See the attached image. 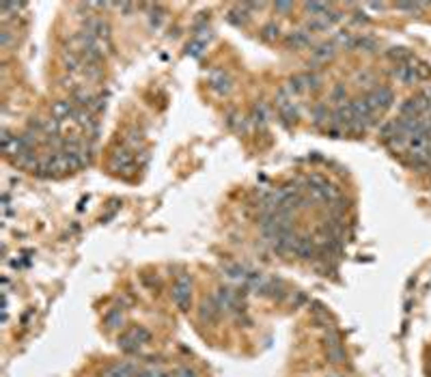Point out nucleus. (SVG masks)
Returning <instances> with one entry per match:
<instances>
[{
	"instance_id": "1",
	"label": "nucleus",
	"mask_w": 431,
	"mask_h": 377,
	"mask_svg": "<svg viewBox=\"0 0 431 377\" xmlns=\"http://www.w3.org/2000/svg\"><path fill=\"white\" fill-rule=\"evenodd\" d=\"M190 287H192V278H190L188 274H179L177 283H175V287H173V300L181 310H188L190 300H192Z\"/></svg>"
},
{
	"instance_id": "2",
	"label": "nucleus",
	"mask_w": 431,
	"mask_h": 377,
	"mask_svg": "<svg viewBox=\"0 0 431 377\" xmlns=\"http://www.w3.org/2000/svg\"><path fill=\"white\" fill-rule=\"evenodd\" d=\"M110 166H113L115 173H123V175H130L132 168H134V153L132 149L127 147H119L115 149L113 159H110Z\"/></svg>"
},
{
	"instance_id": "3",
	"label": "nucleus",
	"mask_w": 431,
	"mask_h": 377,
	"mask_svg": "<svg viewBox=\"0 0 431 377\" xmlns=\"http://www.w3.org/2000/svg\"><path fill=\"white\" fill-rule=\"evenodd\" d=\"M364 97H366V101H369L371 106H373L375 112L388 108L390 103L395 101V95H393V91H390L388 86H378V89H373V91L366 93Z\"/></svg>"
},
{
	"instance_id": "4",
	"label": "nucleus",
	"mask_w": 431,
	"mask_h": 377,
	"mask_svg": "<svg viewBox=\"0 0 431 377\" xmlns=\"http://www.w3.org/2000/svg\"><path fill=\"white\" fill-rule=\"evenodd\" d=\"M209 86H211V91L213 93H218V95H229L231 91V78L229 74H225L222 69H216L211 71V76H209Z\"/></svg>"
},
{
	"instance_id": "5",
	"label": "nucleus",
	"mask_w": 431,
	"mask_h": 377,
	"mask_svg": "<svg viewBox=\"0 0 431 377\" xmlns=\"http://www.w3.org/2000/svg\"><path fill=\"white\" fill-rule=\"evenodd\" d=\"M295 254L302 256V259H315L319 254L317 246L313 242V237L310 235H300V242H298V248H295Z\"/></svg>"
},
{
	"instance_id": "6",
	"label": "nucleus",
	"mask_w": 431,
	"mask_h": 377,
	"mask_svg": "<svg viewBox=\"0 0 431 377\" xmlns=\"http://www.w3.org/2000/svg\"><path fill=\"white\" fill-rule=\"evenodd\" d=\"M220 306H218V302H216L213 298H209V300H205L203 304H201V310H198V315H201V319L203 321H207V324H213L216 319H218V315H220Z\"/></svg>"
},
{
	"instance_id": "7",
	"label": "nucleus",
	"mask_w": 431,
	"mask_h": 377,
	"mask_svg": "<svg viewBox=\"0 0 431 377\" xmlns=\"http://www.w3.org/2000/svg\"><path fill=\"white\" fill-rule=\"evenodd\" d=\"M101 377H138V373L134 371V366H132V364H127V362H119V364L108 366L106 371L101 373Z\"/></svg>"
},
{
	"instance_id": "8",
	"label": "nucleus",
	"mask_w": 431,
	"mask_h": 377,
	"mask_svg": "<svg viewBox=\"0 0 431 377\" xmlns=\"http://www.w3.org/2000/svg\"><path fill=\"white\" fill-rule=\"evenodd\" d=\"M334 52H337V45H334L332 41H326V43H319L313 52H310V56H313V61L315 63H326V61H330Z\"/></svg>"
},
{
	"instance_id": "9",
	"label": "nucleus",
	"mask_w": 431,
	"mask_h": 377,
	"mask_svg": "<svg viewBox=\"0 0 431 377\" xmlns=\"http://www.w3.org/2000/svg\"><path fill=\"white\" fill-rule=\"evenodd\" d=\"M13 164L15 166H20V168H24V171H37V166H39V159H37V155H35V151H24V153H20L18 157H13Z\"/></svg>"
},
{
	"instance_id": "10",
	"label": "nucleus",
	"mask_w": 431,
	"mask_h": 377,
	"mask_svg": "<svg viewBox=\"0 0 431 377\" xmlns=\"http://www.w3.org/2000/svg\"><path fill=\"white\" fill-rule=\"evenodd\" d=\"M313 43V39L306 30H295V33H289L287 35V45L293 47V50H300V47H308Z\"/></svg>"
},
{
	"instance_id": "11",
	"label": "nucleus",
	"mask_w": 431,
	"mask_h": 377,
	"mask_svg": "<svg viewBox=\"0 0 431 377\" xmlns=\"http://www.w3.org/2000/svg\"><path fill=\"white\" fill-rule=\"evenodd\" d=\"M248 9H246V5H237V7H233V9L229 11V15H227V20L231 22V24H235V26H244L246 22H248Z\"/></svg>"
},
{
	"instance_id": "12",
	"label": "nucleus",
	"mask_w": 431,
	"mask_h": 377,
	"mask_svg": "<svg viewBox=\"0 0 431 377\" xmlns=\"http://www.w3.org/2000/svg\"><path fill=\"white\" fill-rule=\"evenodd\" d=\"M138 341L134 339L132 332H125L123 336H119V349L125 351V354H134V351H138Z\"/></svg>"
},
{
	"instance_id": "13",
	"label": "nucleus",
	"mask_w": 431,
	"mask_h": 377,
	"mask_svg": "<svg viewBox=\"0 0 431 377\" xmlns=\"http://www.w3.org/2000/svg\"><path fill=\"white\" fill-rule=\"evenodd\" d=\"M330 117H332V112L328 110V106H324V103H319V106L313 108V123L317 127H321L324 123H330Z\"/></svg>"
},
{
	"instance_id": "14",
	"label": "nucleus",
	"mask_w": 431,
	"mask_h": 377,
	"mask_svg": "<svg viewBox=\"0 0 431 377\" xmlns=\"http://www.w3.org/2000/svg\"><path fill=\"white\" fill-rule=\"evenodd\" d=\"M300 78V82H302V86H304V91H308V89H319V84H321V78H319L315 71H304V74H300L298 76Z\"/></svg>"
},
{
	"instance_id": "15",
	"label": "nucleus",
	"mask_w": 431,
	"mask_h": 377,
	"mask_svg": "<svg viewBox=\"0 0 431 377\" xmlns=\"http://www.w3.org/2000/svg\"><path fill=\"white\" fill-rule=\"evenodd\" d=\"M103 324H106L110 330H115V328H119V326H123V312L121 310H117V308H113L106 315V319H103Z\"/></svg>"
},
{
	"instance_id": "16",
	"label": "nucleus",
	"mask_w": 431,
	"mask_h": 377,
	"mask_svg": "<svg viewBox=\"0 0 431 377\" xmlns=\"http://www.w3.org/2000/svg\"><path fill=\"white\" fill-rule=\"evenodd\" d=\"M261 37L265 39V41H276V39L281 37V28H278L274 22H270V24H265V26L261 28Z\"/></svg>"
},
{
	"instance_id": "17",
	"label": "nucleus",
	"mask_w": 431,
	"mask_h": 377,
	"mask_svg": "<svg viewBox=\"0 0 431 377\" xmlns=\"http://www.w3.org/2000/svg\"><path fill=\"white\" fill-rule=\"evenodd\" d=\"M334 45H341V47H356V37L352 33H337V37H334Z\"/></svg>"
},
{
	"instance_id": "18",
	"label": "nucleus",
	"mask_w": 431,
	"mask_h": 377,
	"mask_svg": "<svg viewBox=\"0 0 431 377\" xmlns=\"http://www.w3.org/2000/svg\"><path fill=\"white\" fill-rule=\"evenodd\" d=\"M225 272H227L229 278H239V280H244L246 274H248L250 270H246L244 265H237V263H229V265L225 267Z\"/></svg>"
},
{
	"instance_id": "19",
	"label": "nucleus",
	"mask_w": 431,
	"mask_h": 377,
	"mask_svg": "<svg viewBox=\"0 0 431 377\" xmlns=\"http://www.w3.org/2000/svg\"><path fill=\"white\" fill-rule=\"evenodd\" d=\"M328 360L332 364H341V362H345V349H343V345H339V347H328Z\"/></svg>"
},
{
	"instance_id": "20",
	"label": "nucleus",
	"mask_w": 431,
	"mask_h": 377,
	"mask_svg": "<svg viewBox=\"0 0 431 377\" xmlns=\"http://www.w3.org/2000/svg\"><path fill=\"white\" fill-rule=\"evenodd\" d=\"M332 24L326 20V18H310L306 22V30H328Z\"/></svg>"
},
{
	"instance_id": "21",
	"label": "nucleus",
	"mask_w": 431,
	"mask_h": 377,
	"mask_svg": "<svg viewBox=\"0 0 431 377\" xmlns=\"http://www.w3.org/2000/svg\"><path fill=\"white\" fill-rule=\"evenodd\" d=\"M324 341H326V345H328V347H339V345H341V334L330 326L328 330H326Z\"/></svg>"
},
{
	"instance_id": "22",
	"label": "nucleus",
	"mask_w": 431,
	"mask_h": 377,
	"mask_svg": "<svg viewBox=\"0 0 431 377\" xmlns=\"http://www.w3.org/2000/svg\"><path fill=\"white\" fill-rule=\"evenodd\" d=\"M252 119H254V123H265L267 121V108H265V103H257L252 110Z\"/></svg>"
},
{
	"instance_id": "23",
	"label": "nucleus",
	"mask_w": 431,
	"mask_h": 377,
	"mask_svg": "<svg viewBox=\"0 0 431 377\" xmlns=\"http://www.w3.org/2000/svg\"><path fill=\"white\" fill-rule=\"evenodd\" d=\"M132 334H134V339L138 341V345H142V343H149V339H151V334H149V330H145V328H140V326H136V328H132L130 330Z\"/></svg>"
},
{
	"instance_id": "24",
	"label": "nucleus",
	"mask_w": 431,
	"mask_h": 377,
	"mask_svg": "<svg viewBox=\"0 0 431 377\" xmlns=\"http://www.w3.org/2000/svg\"><path fill=\"white\" fill-rule=\"evenodd\" d=\"M205 50V41H201V39H192V43H188V54L190 56H201Z\"/></svg>"
},
{
	"instance_id": "25",
	"label": "nucleus",
	"mask_w": 431,
	"mask_h": 377,
	"mask_svg": "<svg viewBox=\"0 0 431 377\" xmlns=\"http://www.w3.org/2000/svg\"><path fill=\"white\" fill-rule=\"evenodd\" d=\"M397 9H401V11H412V13H416V11H422V9H427V5H425V3H399V5H397Z\"/></svg>"
},
{
	"instance_id": "26",
	"label": "nucleus",
	"mask_w": 431,
	"mask_h": 377,
	"mask_svg": "<svg viewBox=\"0 0 431 377\" xmlns=\"http://www.w3.org/2000/svg\"><path fill=\"white\" fill-rule=\"evenodd\" d=\"M330 97H332V101H339V103H343V101H345V97H347V91H345V86H343V84H337V86H334V89H332Z\"/></svg>"
},
{
	"instance_id": "27",
	"label": "nucleus",
	"mask_w": 431,
	"mask_h": 377,
	"mask_svg": "<svg viewBox=\"0 0 431 377\" xmlns=\"http://www.w3.org/2000/svg\"><path fill=\"white\" fill-rule=\"evenodd\" d=\"M375 43L371 37H356V47H362V50H366V52H371V50H375Z\"/></svg>"
},
{
	"instance_id": "28",
	"label": "nucleus",
	"mask_w": 431,
	"mask_h": 377,
	"mask_svg": "<svg viewBox=\"0 0 431 377\" xmlns=\"http://www.w3.org/2000/svg\"><path fill=\"white\" fill-rule=\"evenodd\" d=\"M140 140H142V138H140V134H138L136 130H132L130 134L125 136V144H127V149H136L138 144H140Z\"/></svg>"
},
{
	"instance_id": "29",
	"label": "nucleus",
	"mask_w": 431,
	"mask_h": 377,
	"mask_svg": "<svg viewBox=\"0 0 431 377\" xmlns=\"http://www.w3.org/2000/svg\"><path fill=\"white\" fill-rule=\"evenodd\" d=\"M175 377H196V371L194 368H190V366H181V368H177Z\"/></svg>"
},
{
	"instance_id": "30",
	"label": "nucleus",
	"mask_w": 431,
	"mask_h": 377,
	"mask_svg": "<svg viewBox=\"0 0 431 377\" xmlns=\"http://www.w3.org/2000/svg\"><path fill=\"white\" fill-rule=\"evenodd\" d=\"M274 9L281 13H289V11H293V3H276Z\"/></svg>"
},
{
	"instance_id": "31",
	"label": "nucleus",
	"mask_w": 431,
	"mask_h": 377,
	"mask_svg": "<svg viewBox=\"0 0 431 377\" xmlns=\"http://www.w3.org/2000/svg\"><path fill=\"white\" fill-rule=\"evenodd\" d=\"M304 302H306V295H304V293H300V291L293 293V298H291V304H293V306H300V304H304Z\"/></svg>"
},
{
	"instance_id": "32",
	"label": "nucleus",
	"mask_w": 431,
	"mask_h": 377,
	"mask_svg": "<svg viewBox=\"0 0 431 377\" xmlns=\"http://www.w3.org/2000/svg\"><path fill=\"white\" fill-rule=\"evenodd\" d=\"M0 43H3V47H7L11 43V33L7 28H3V33H0Z\"/></svg>"
},
{
	"instance_id": "33",
	"label": "nucleus",
	"mask_w": 431,
	"mask_h": 377,
	"mask_svg": "<svg viewBox=\"0 0 431 377\" xmlns=\"http://www.w3.org/2000/svg\"><path fill=\"white\" fill-rule=\"evenodd\" d=\"M330 377H334V375H330Z\"/></svg>"
}]
</instances>
